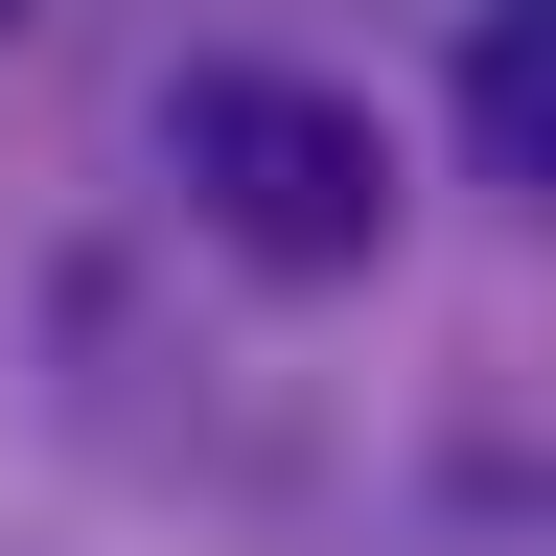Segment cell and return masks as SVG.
<instances>
[{"label": "cell", "mask_w": 556, "mask_h": 556, "mask_svg": "<svg viewBox=\"0 0 556 556\" xmlns=\"http://www.w3.org/2000/svg\"><path fill=\"white\" fill-rule=\"evenodd\" d=\"M163 163H186V208H208L255 278H371V232H394L371 116H348L325 70H278V47H208V70H186V93H163Z\"/></svg>", "instance_id": "cell-1"}, {"label": "cell", "mask_w": 556, "mask_h": 556, "mask_svg": "<svg viewBox=\"0 0 556 556\" xmlns=\"http://www.w3.org/2000/svg\"><path fill=\"white\" fill-rule=\"evenodd\" d=\"M464 163L486 186L556 163V0H486V24H464Z\"/></svg>", "instance_id": "cell-2"}]
</instances>
